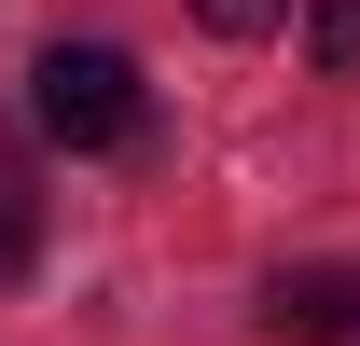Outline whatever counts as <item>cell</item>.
Returning <instances> with one entry per match:
<instances>
[{"mask_svg": "<svg viewBox=\"0 0 360 346\" xmlns=\"http://www.w3.org/2000/svg\"><path fill=\"white\" fill-rule=\"evenodd\" d=\"M264 319L291 346H360V263H291V277L264 291Z\"/></svg>", "mask_w": 360, "mask_h": 346, "instance_id": "2", "label": "cell"}, {"mask_svg": "<svg viewBox=\"0 0 360 346\" xmlns=\"http://www.w3.org/2000/svg\"><path fill=\"white\" fill-rule=\"evenodd\" d=\"M305 56L347 84V70H360V0H319V14H305Z\"/></svg>", "mask_w": 360, "mask_h": 346, "instance_id": "4", "label": "cell"}, {"mask_svg": "<svg viewBox=\"0 0 360 346\" xmlns=\"http://www.w3.org/2000/svg\"><path fill=\"white\" fill-rule=\"evenodd\" d=\"M28 111H42L56 153H125L153 97H139V56H111V42H56L42 70H28Z\"/></svg>", "mask_w": 360, "mask_h": 346, "instance_id": "1", "label": "cell"}, {"mask_svg": "<svg viewBox=\"0 0 360 346\" xmlns=\"http://www.w3.org/2000/svg\"><path fill=\"white\" fill-rule=\"evenodd\" d=\"M28 250H42V180H28L14 125H0V277H28Z\"/></svg>", "mask_w": 360, "mask_h": 346, "instance_id": "3", "label": "cell"}, {"mask_svg": "<svg viewBox=\"0 0 360 346\" xmlns=\"http://www.w3.org/2000/svg\"><path fill=\"white\" fill-rule=\"evenodd\" d=\"M194 14H208V42H264L277 28V0H194Z\"/></svg>", "mask_w": 360, "mask_h": 346, "instance_id": "5", "label": "cell"}]
</instances>
